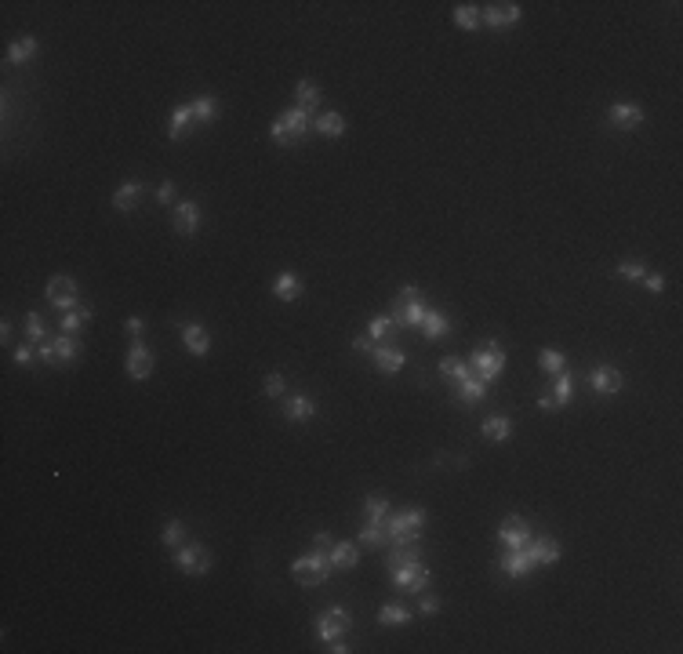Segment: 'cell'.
Instances as JSON below:
<instances>
[{
    "label": "cell",
    "mask_w": 683,
    "mask_h": 654,
    "mask_svg": "<svg viewBox=\"0 0 683 654\" xmlns=\"http://www.w3.org/2000/svg\"><path fill=\"white\" fill-rule=\"evenodd\" d=\"M440 374H444V379H454V382H465L469 379V367L462 360H454V357H444L440 360Z\"/></svg>",
    "instance_id": "36"
},
{
    "label": "cell",
    "mask_w": 683,
    "mask_h": 654,
    "mask_svg": "<svg viewBox=\"0 0 683 654\" xmlns=\"http://www.w3.org/2000/svg\"><path fill=\"white\" fill-rule=\"evenodd\" d=\"M52 345H55V364H69V360H77V353H81V345H77L73 335H59Z\"/></svg>",
    "instance_id": "30"
},
{
    "label": "cell",
    "mask_w": 683,
    "mask_h": 654,
    "mask_svg": "<svg viewBox=\"0 0 683 654\" xmlns=\"http://www.w3.org/2000/svg\"><path fill=\"white\" fill-rule=\"evenodd\" d=\"M440 611V600L436 596H422V614H436Z\"/></svg>",
    "instance_id": "49"
},
{
    "label": "cell",
    "mask_w": 683,
    "mask_h": 654,
    "mask_svg": "<svg viewBox=\"0 0 683 654\" xmlns=\"http://www.w3.org/2000/svg\"><path fill=\"white\" fill-rule=\"evenodd\" d=\"M47 302L66 309V313L77 309V280H73V276H52V280H47Z\"/></svg>",
    "instance_id": "5"
},
{
    "label": "cell",
    "mask_w": 683,
    "mask_h": 654,
    "mask_svg": "<svg viewBox=\"0 0 683 654\" xmlns=\"http://www.w3.org/2000/svg\"><path fill=\"white\" fill-rule=\"evenodd\" d=\"M378 622H382V625H408L411 622V611L400 607V603H386V607L378 611Z\"/></svg>",
    "instance_id": "35"
},
{
    "label": "cell",
    "mask_w": 683,
    "mask_h": 654,
    "mask_svg": "<svg viewBox=\"0 0 683 654\" xmlns=\"http://www.w3.org/2000/svg\"><path fill=\"white\" fill-rule=\"evenodd\" d=\"M393 327H396V320H393V316H374V320L367 323V335H371L374 342H382V338H389V335H393Z\"/></svg>",
    "instance_id": "38"
},
{
    "label": "cell",
    "mask_w": 683,
    "mask_h": 654,
    "mask_svg": "<svg viewBox=\"0 0 683 654\" xmlns=\"http://www.w3.org/2000/svg\"><path fill=\"white\" fill-rule=\"evenodd\" d=\"M498 538L509 545V549H523L530 542V527H527L523 516H505L501 527H498Z\"/></svg>",
    "instance_id": "9"
},
{
    "label": "cell",
    "mask_w": 683,
    "mask_h": 654,
    "mask_svg": "<svg viewBox=\"0 0 683 654\" xmlns=\"http://www.w3.org/2000/svg\"><path fill=\"white\" fill-rule=\"evenodd\" d=\"M349 611L345 607H327L323 611V618H320V625H316V633H320V640H327V643H331V640H342V633H345V629H349Z\"/></svg>",
    "instance_id": "7"
},
{
    "label": "cell",
    "mask_w": 683,
    "mask_h": 654,
    "mask_svg": "<svg viewBox=\"0 0 683 654\" xmlns=\"http://www.w3.org/2000/svg\"><path fill=\"white\" fill-rule=\"evenodd\" d=\"M291 571L298 585H320L331 574V560H327V552H306V557H298L291 564Z\"/></svg>",
    "instance_id": "3"
},
{
    "label": "cell",
    "mask_w": 683,
    "mask_h": 654,
    "mask_svg": "<svg viewBox=\"0 0 683 654\" xmlns=\"http://www.w3.org/2000/svg\"><path fill=\"white\" fill-rule=\"evenodd\" d=\"M643 284H647V291L662 295V291H665V276H654V273H651V276H643Z\"/></svg>",
    "instance_id": "47"
},
{
    "label": "cell",
    "mask_w": 683,
    "mask_h": 654,
    "mask_svg": "<svg viewBox=\"0 0 683 654\" xmlns=\"http://www.w3.org/2000/svg\"><path fill=\"white\" fill-rule=\"evenodd\" d=\"M313 128H316L320 135H327V138H342V135H345V117H342V113H323V117H316Z\"/></svg>",
    "instance_id": "24"
},
{
    "label": "cell",
    "mask_w": 683,
    "mask_h": 654,
    "mask_svg": "<svg viewBox=\"0 0 683 654\" xmlns=\"http://www.w3.org/2000/svg\"><path fill=\"white\" fill-rule=\"evenodd\" d=\"M403 357L400 349H393V345H382V349H374V364H378V371H386V374H396L400 367H403Z\"/></svg>",
    "instance_id": "20"
},
{
    "label": "cell",
    "mask_w": 683,
    "mask_h": 654,
    "mask_svg": "<svg viewBox=\"0 0 683 654\" xmlns=\"http://www.w3.org/2000/svg\"><path fill=\"white\" fill-rule=\"evenodd\" d=\"M313 542H316V549H320V552H327V549L335 545V542H331V535H327V531H316V538H313Z\"/></svg>",
    "instance_id": "52"
},
{
    "label": "cell",
    "mask_w": 683,
    "mask_h": 654,
    "mask_svg": "<svg viewBox=\"0 0 683 654\" xmlns=\"http://www.w3.org/2000/svg\"><path fill=\"white\" fill-rule=\"evenodd\" d=\"M157 200H160V204H171V200H174V186H171V182H164V186L157 189Z\"/></svg>",
    "instance_id": "50"
},
{
    "label": "cell",
    "mask_w": 683,
    "mask_h": 654,
    "mask_svg": "<svg viewBox=\"0 0 683 654\" xmlns=\"http://www.w3.org/2000/svg\"><path fill=\"white\" fill-rule=\"evenodd\" d=\"M538 408H542V411H552V408H556L552 396H538Z\"/></svg>",
    "instance_id": "54"
},
{
    "label": "cell",
    "mask_w": 683,
    "mask_h": 654,
    "mask_svg": "<svg viewBox=\"0 0 683 654\" xmlns=\"http://www.w3.org/2000/svg\"><path fill=\"white\" fill-rule=\"evenodd\" d=\"M618 273L625 276V280H643V276H647V273H643V262H632V258H625V262L618 266Z\"/></svg>",
    "instance_id": "43"
},
{
    "label": "cell",
    "mask_w": 683,
    "mask_h": 654,
    "mask_svg": "<svg viewBox=\"0 0 683 654\" xmlns=\"http://www.w3.org/2000/svg\"><path fill=\"white\" fill-rule=\"evenodd\" d=\"M469 367L476 371V379H480V382H494L498 374H501V367H505V353H501V345H498V342H484V345H476V349H473Z\"/></svg>",
    "instance_id": "2"
},
{
    "label": "cell",
    "mask_w": 683,
    "mask_h": 654,
    "mask_svg": "<svg viewBox=\"0 0 683 654\" xmlns=\"http://www.w3.org/2000/svg\"><path fill=\"white\" fill-rule=\"evenodd\" d=\"M520 15H523L520 4H491L484 11V22H487V26H494V30H501V26H516Z\"/></svg>",
    "instance_id": "13"
},
{
    "label": "cell",
    "mask_w": 683,
    "mask_h": 654,
    "mask_svg": "<svg viewBox=\"0 0 683 654\" xmlns=\"http://www.w3.org/2000/svg\"><path fill=\"white\" fill-rule=\"evenodd\" d=\"M196 230H200V208L193 204V200H182V204L174 208V233L189 237V233H196Z\"/></svg>",
    "instance_id": "11"
},
{
    "label": "cell",
    "mask_w": 683,
    "mask_h": 654,
    "mask_svg": "<svg viewBox=\"0 0 683 654\" xmlns=\"http://www.w3.org/2000/svg\"><path fill=\"white\" fill-rule=\"evenodd\" d=\"M142 196V186L138 182H124L117 193H113V211H131Z\"/></svg>",
    "instance_id": "22"
},
{
    "label": "cell",
    "mask_w": 683,
    "mask_h": 654,
    "mask_svg": "<svg viewBox=\"0 0 683 654\" xmlns=\"http://www.w3.org/2000/svg\"><path fill=\"white\" fill-rule=\"evenodd\" d=\"M530 567H535V560H530V552H527V545L523 549H509V557L501 560V571L509 574V578H523Z\"/></svg>",
    "instance_id": "17"
},
{
    "label": "cell",
    "mask_w": 683,
    "mask_h": 654,
    "mask_svg": "<svg viewBox=\"0 0 683 654\" xmlns=\"http://www.w3.org/2000/svg\"><path fill=\"white\" fill-rule=\"evenodd\" d=\"M538 364H542V371H552V374H560V371L567 367V360H564L560 349H542V353H538Z\"/></svg>",
    "instance_id": "37"
},
{
    "label": "cell",
    "mask_w": 683,
    "mask_h": 654,
    "mask_svg": "<svg viewBox=\"0 0 683 654\" xmlns=\"http://www.w3.org/2000/svg\"><path fill=\"white\" fill-rule=\"evenodd\" d=\"M589 386H593L600 396H614V393L622 389V371H614V367H596V371L589 374Z\"/></svg>",
    "instance_id": "12"
},
{
    "label": "cell",
    "mask_w": 683,
    "mask_h": 654,
    "mask_svg": "<svg viewBox=\"0 0 683 654\" xmlns=\"http://www.w3.org/2000/svg\"><path fill=\"white\" fill-rule=\"evenodd\" d=\"M196 128V117H193V106H179L167 120V138H182L186 131Z\"/></svg>",
    "instance_id": "18"
},
{
    "label": "cell",
    "mask_w": 683,
    "mask_h": 654,
    "mask_svg": "<svg viewBox=\"0 0 683 654\" xmlns=\"http://www.w3.org/2000/svg\"><path fill=\"white\" fill-rule=\"evenodd\" d=\"M284 386H287L284 374L273 371V374H266V386H262V389H266V396H284Z\"/></svg>",
    "instance_id": "44"
},
{
    "label": "cell",
    "mask_w": 683,
    "mask_h": 654,
    "mask_svg": "<svg viewBox=\"0 0 683 654\" xmlns=\"http://www.w3.org/2000/svg\"><path fill=\"white\" fill-rule=\"evenodd\" d=\"M571 393H574V379H571L567 371H560V374H556V386H552V404L556 408H567Z\"/></svg>",
    "instance_id": "32"
},
{
    "label": "cell",
    "mask_w": 683,
    "mask_h": 654,
    "mask_svg": "<svg viewBox=\"0 0 683 654\" xmlns=\"http://www.w3.org/2000/svg\"><path fill=\"white\" fill-rule=\"evenodd\" d=\"M327 560H331V567H342V571H352L360 564L357 545H352V542H335L331 549H327Z\"/></svg>",
    "instance_id": "15"
},
{
    "label": "cell",
    "mask_w": 683,
    "mask_h": 654,
    "mask_svg": "<svg viewBox=\"0 0 683 654\" xmlns=\"http://www.w3.org/2000/svg\"><path fill=\"white\" fill-rule=\"evenodd\" d=\"M316 415V404L309 396H291L287 400V418L291 422H306V418H313Z\"/></svg>",
    "instance_id": "29"
},
{
    "label": "cell",
    "mask_w": 683,
    "mask_h": 654,
    "mask_svg": "<svg viewBox=\"0 0 683 654\" xmlns=\"http://www.w3.org/2000/svg\"><path fill=\"white\" fill-rule=\"evenodd\" d=\"M91 320V309L88 306H81V309H69L66 316H62V335H77L81 327Z\"/></svg>",
    "instance_id": "34"
},
{
    "label": "cell",
    "mask_w": 683,
    "mask_h": 654,
    "mask_svg": "<svg viewBox=\"0 0 683 654\" xmlns=\"http://www.w3.org/2000/svg\"><path fill=\"white\" fill-rule=\"evenodd\" d=\"M26 338L30 342H44V316L40 313H30L26 316Z\"/></svg>",
    "instance_id": "42"
},
{
    "label": "cell",
    "mask_w": 683,
    "mask_h": 654,
    "mask_svg": "<svg viewBox=\"0 0 683 654\" xmlns=\"http://www.w3.org/2000/svg\"><path fill=\"white\" fill-rule=\"evenodd\" d=\"M386 516H389V501H386L382 494L367 498V520H371V523H386Z\"/></svg>",
    "instance_id": "39"
},
{
    "label": "cell",
    "mask_w": 683,
    "mask_h": 654,
    "mask_svg": "<svg viewBox=\"0 0 683 654\" xmlns=\"http://www.w3.org/2000/svg\"><path fill=\"white\" fill-rule=\"evenodd\" d=\"M396 302H400V306H411V302H422V287H415V284H408V287H400V295H396Z\"/></svg>",
    "instance_id": "45"
},
{
    "label": "cell",
    "mask_w": 683,
    "mask_h": 654,
    "mask_svg": "<svg viewBox=\"0 0 683 654\" xmlns=\"http://www.w3.org/2000/svg\"><path fill=\"white\" fill-rule=\"evenodd\" d=\"M306 131H309V113L306 109H284L280 117L273 120V142L276 145H298L302 138H306Z\"/></svg>",
    "instance_id": "1"
},
{
    "label": "cell",
    "mask_w": 683,
    "mask_h": 654,
    "mask_svg": "<svg viewBox=\"0 0 683 654\" xmlns=\"http://www.w3.org/2000/svg\"><path fill=\"white\" fill-rule=\"evenodd\" d=\"M295 95H298V109H306V113H313L320 106V88L313 81H298Z\"/></svg>",
    "instance_id": "26"
},
{
    "label": "cell",
    "mask_w": 683,
    "mask_h": 654,
    "mask_svg": "<svg viewBox=\"0 0 683 654\" xmlns=\"http://www.w3.org/2000/svg\"><path fill=\"white\" fill-rule=\"evenodd\" d=\"M182 538H186V523H182V520H167L164 531H160V542H164V545H179Z\"/></svg>",
    "instance_id": "40"
},
{
    "label": "cell",
    "mask_w": 683,
    "mask_h": 654,
    "mask_svg": "<svg viewBox=\"0 0 683 654\" xmlns=\"http://www.w3.org/2000/svg\"><path fill=\"white\" fill-rule=\"evenodd\" d=\"M418 560V538H408V542H393V552H389V571L400 567V564H411Z\"/></svg>",
    "instance_id": "23"
},
{
    "label": "cell",
    "mask_w": 683,
    "mask_h": 654,
    "mask_svg": "<svg viewBox=\"0 0 683 654\" xmlns=\"http://www.w3.org/2000/svg\"><path fill=\"white\" fill-rule=\"evenodd\" d=\"M360 542H364V545H389V542H386V527L367 520V523H364V531H360Z\"/></svg>",
    "instance_id": "41"
},
{
    "label": "cell",
    "mask_w": 683,
    "mask_h": 654,
    "mask_svg": "<svg viewBox=\"0 0 683 654\" xmlns=\"http://www.w3.org/2000/svg\"><path fill=\"white\" fill-rule=\"evenodd\" d=\"M40 357H44L47 364H52V360H55V345H52V342H44V345H40Z\"/></svg>",
    "instance_id": "53"
},
{
    "label": "cell",
    "mask_w": 683,
    "mask_h": 654,
    "mask_svg": "<svg viewBox=\"0 0 683 654\" xmlns=\"http://www.w3.org/2000/svg\"><path fill=\"white\" fill-rule=\"evenodd\" d=\"M447 316L444 313H436V309H425V320H422V335L429 338V342H436V338H444L447 335Z\"/></svg>",
    "instance_id": "21"
},
{
    "label": "cell",
    "mask_w": 683,
    "mask_h": 654,
    "mask_svg": "<svg viewBox=\"0 0 683 654\" xmlns=\"http://www.w3.org/2000/svg\"><path fill=\"white\" fill-rule=\"evenodd\" d=\"M393 582H396V589L422 593V589L429 585V567H422L418 560H411V564H400V567H393Z\"/></svg>",
    "instance_id": "6"
},
{
    "label": "cell",
    "mask_w": 683,
    "mask_h": 654,
    "mask_svg": "<svg viewBox=\"0 0 683 654\" xmlns=\"http://www.w3.org/2000/svg\"><path fill=\"white\" fill-rule=\"evenodd\" d=\"M30 360H33V349H30V345H18V349H15V364L26 367Z\"/></svg>",
    "instance_id": "48"
},
{
    "label": "cell",
    "mask_w": 683,
    "mask_h": 654,
    "mask_svg": "<svg viewBox=\"0 0 683 654\" xmlns=\"http://www.w3.org/2000/svg\"><path fill=\"white\" fill-rule=\"evenodd\" d=\"M124 331H128V335L138 342V338H142V331H145V320H142V316H128V323H124Z\"/></svg>",
    "instance_id": "46"
},
{
    "label": "cell",
    "mask_w": 683,
    "mask_h": 654,
    "mask_svg": "<svg viewBox=\"0 0 683 654\" xmlns=\"http://www.w3.org/2000/svg\"><path fill=\"white\" fill-rule=\"evenodd\" d=\"M128 374L135 382H142V379H149L153 374V353L142 345V342H135L131 349H128Z\"/></svg>",
    "instance_id": "10"
},
{
    "label": "cell",
    "mask_w": 683,
    "mask_h": 654,
    "mask_svg": "<svg viewBox=\"0 0 683 654\" xmlns=\"http://www.w3.org/2000/svg\"><path fill=\"white\" fill-rule=\"evenodd\" d=\"M527 552H530V560H535V567L538 564H556V560H560V542H552V538L535 542V538H530L527 542Z\"/></svg>",
    "instance_id": "16"
},
{
    "label": "cell",
    "mask_w": 683,
    "mask_h": 654,
    "mask_svg": "<svg viewBox=\"0 0 683 654\" xmlns=\"http://www.w3.org/2000/svg\"><path fill=\"white\" fill-rule=\"evenodd\" d=\"M174 567L182 574H208L211 571V552L204 545H182L174 552Z\"/></svg>",
    "instance_id": "4"
},
{
    "label": "cell",
    "mask_w": 683,
    "mask_h": 654,
    "mask_svg": "<svg viewBox=\"0 0 683 654\" xmlns=\"http://www.w3.org/2000/svg\"><path fill=\"white\" fill-rule=\"evenodd\" d=\"M509 433H513V422L505 418V415H494V418H487V422H484V436H487V440H494V444L509 440Z\"/></svg>",
    "instance_id": "27"
},
{
    "label": "cell",
    "mask_w": 683,
    "mask_h": 654,
    "mask_svg": "<svg viewBox=\"0 0 683 654\" xmlns=\"http://www.w3.org/2000/svg\"><path fill=\"white\" fill-rule=\"evenodd\" d=\"M352 349H360V353H371V349H374V338H371V335H360L357 342H352Z\"/></svg>",
    "instance_id": "51"
},
{
    "label": "cell",
    "mask_w": 683,
    "mask_h": 654,
    "mask_svg": "<svg viewBox=\"0 0 683 654\" xmlns=\"http://www.w3.org/2000/svg\"><path fill=\"white\" fill-rule=\"evenodd\" d=\"M33 55H37V40H33V37H22V40H15V44L8 47V62H11V66L30 62Z\"/></svg>",
    "instance_id": "25"
},
{
    "label": "cell",
    "mask_w": 683,
    "mask_h": 654,
    "mask_svg": "<svg viewBox=\"0 0 683 654\" xmlns=\"http://www.w3.org/2000/svg\"><path fill=\"white\" fill-rule=\"evenodd\" d=\"M484 393H487V382H480V379H469L465 382H458V396H462V404H476V400H484Z\"/></svg>",
    "instance_id": "33"
},
{
    "label": "cell",
    "mask_w": 683,
    "mask_h": 654,
    "mask_svg": "<svg viewBox=\"0 0 683 654\" xmlns=\"http://www.w3.org/2000/svg\"><path fill=\"white\" fill-rule=\"evenodd\" d=\"M182 342H186V349L193 357H208V349H211V338H208V331L200 323H186L182 327Z\"/></svg>",
    "instance_id": "14"
},
{
    "label": "cell",
    "mask_w": 683,
    "mask_h": 654,
    "mask_svg": "<svg viewBox=\"0 0 683 654\" xmlns=\"http://www.w3.org/2000/svg\"><path fill=\"white\" fill-rule=\"evenodd\" d=\"M607 124L618 128V131H632V128H640V124H643V109L632 106V102H614L611 113H607Z\"/></svg>",
    "instance_id": "8"
},
{
    "label": "cell",
    "mask_w": 683,
    "mask_h": 654,
    "mask_svg": "<svg viewBox=\"0 0 683 654\" xmlns=\"http://www.w3.org/2000/svg\"><path fill=\"white\" fill-rule=\"evenodd\" d=\"M454 22H458L462 30H476L480 22H484V11H480L476 4H458L454 8Z\"/></svg>",
    "instance_id": "31"
},
{
    "label": "cell",
    "mask_w": 683,
    "mask_h": 654,
    "mask_svg": "<svg viewBox=\"0 0 683 654\" xmlns=\"http://www.w3.org/2000/svg\"><path fill=\"white\" fill-rule=\"evenodd\" d=\"M189 106H193L196 124H211V120L218 117V98H211V95H200L196 102H189Z\"/></svg>",
    "instance_id": "28"
},
{
    "label": "cell",
    "mask_w": 683,
    "mask_h": 654,
    "mask_svg": "<svg viewBox=\"0 0 683 654\" xmlns=\"http://www.w3.org/2000/svg\"><path fill=\"white\" fill-rule=\"evenodd\" d=\"M302 287H306V284H302L298 273H280V276L273 280V295L284 298V302H295V298L302 295Z\"/></svg>",
    "instance_id": "19"
}]
</instances>
